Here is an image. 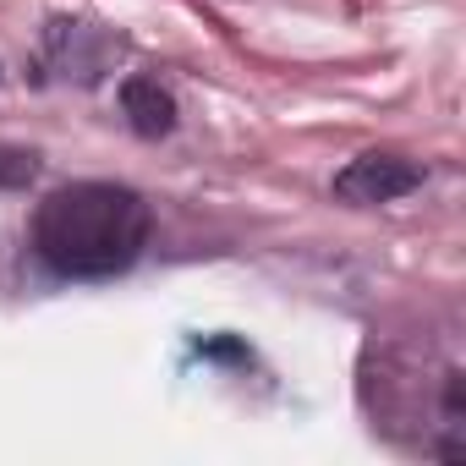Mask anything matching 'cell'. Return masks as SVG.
<instances>
[{"mask_svg": "<svg viewBox=\"0 0 466 466\" xmlns=\"http://www.w3.org/2000/svg\"><path fill=\"white\" fill-rule=\"evenodd\" d=\"M154 214L143 192L116 181H72L56 187L34 208V253L61 280H116L127 275L148 248Z\"/></svg>", "mask_w": 466, "mask_h": 466, "instance_id": "6da1fadb", "label": "cell"}, {"mask_svg": "<svg viewBox=\"0 0 466 466\" xmlns=\"http://www.w3.org/2000/svg\"><path fill=\"white\" fill-rule=\"evenodd\" d=\"M422 187V165L417 159H400V154H357L340 176H335V198L340 203H357V208H373V203H395L406 192Z\"/></svg>", "mask_w": 466, "mask_h": 466, "instance_id": "7a4b0ae2", "label": "cell"}, {"mask_svg": "<svg viewBox=\"0 0 466 466\" xmlns=\"http://www.w3.org/2000/svg\"><path fill=\"white\" fill-rule=\"evenodd\" d=\"M116 56H121V39L110 28H99V23H50L45 28V61L61 77L99 83Z\"/></svg>", "mask_w": 466, "mask_h": 466, "instance_id": "3957f363", "label": "cell"}, {"mask_svg": "<svg viewBox=\"0 0 466 466\" xmlns=\"http://www.w3.org/2000/svg\"><path fill=\"white\" fill-rule=\"evenodd\" d=\"M121 110H127V127L137 132V137H165L170 127H176V99H170V88L159 83V77H127L121 83Z\"/></svg>", "mask_w": 466, "mask_h": 466, "instance_id": "277c9868", "label": "cell"}, {"mask_svg": "<svg viewBox=\"0 0 466 466\" xmlns=\"http://www.w3.org/2000/svg\"><path fill=\"white\" fill-rule=\"evenodd\" d=\"M39 176V154L17 148V143H0V192H17Z\"/></svg>", "mask_w": 466, "mask_h": 466, "instance_id": "5b68a950", "label": "cell"}]
</instances>
